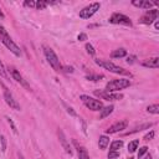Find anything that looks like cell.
<instances>
[{
  "label": "cell",
  "mask_w": 159,
  "mask_h": 159,
  "mask_svg": "<svg viewBox=\"0 0 159 159\" xmlns=\"http://www.w3.org/2000/svg\"><path fill=\"white\" fill-rule=\"evenodd\" d=\"M94 62H96V65H98L99 67H102V68H104V70H107V71H109V72H112V73L132 77V73H130L129 71L124 70V68L120 67V66L114 65L113 62H109V61H107V60H99V58H96Z\"/></svg>",
  "instance_id": "obj_1"
},
{
  "label": "cell",
  "mask_w": 159,
  "mask_h": 159,
  "mask_svg": "<svg viewBox=\"0 0 159 159\" xmlns=\"http://www.w3.org/2000/svg\"><path fill=\"white\" fill-rule=\"evenodd\" d=\"M43 53H45V57L48 62V65L56 71V72H62V65L57 57V55L55 53V51L48 47V46H43Z\"/></svg>",
  "instance_id": "obj_2"
},
{
  "label": "cell",
  "mask_w": 159,
  "mask_h": 159,
  "mask_svg": "<svg viewBox=\"0 0 159 159\" xmlns=\"http://www.w3.org/2000/svg\"><path fill=\"white\" fill-rule=\"evenodd\" d=\"M132 83L128 78H118V80H112L106 84V89L107 92H117L120 89H124L127 87H129Z\"/></svg>",
  "instance_id": "obj_3"
},
{
  "label": "cell",
  "mask_w": 159,
  "mask_h": 159,
  "mask_svg": "<svg viewBox=\"0 0 159 159\" xmlns=\"http://www.w3.org/2000/svg\"><path fill=\"white\" fill-rule=\"evenodd\" d=\"M80 99L82 101V103L91 111L93 112H97V111H101L103 108V103L99 101V99H96L93 97H89L87 94H81L80 96Z\"/></svg>",
  "instance_id": "obj_4"
},
{
  "label": "cell",
  "mask_w": 159,
  "mask_h": 159,
  "mask_svg": "<svg viewBox=\"0 0 159 159\" xmlns=\"http://www.w3.org/2000/svg\"><path fill=\"white\" fill-rule=\"evenodd\" d=\"M0 40H1V42L5 45V47H6L7 50H10V52H12V53H14L15 56H17V57L21 56V50H20V47L12 41V39H11L10 35H9V32H6L5 35L0 36Z\"/></svg>",
  "instance_id": "obj_5"
},
{
  "label": "cell",
  "mask_w": 159,
  "mask_h": 159,
  "mask_svg": "<svg viewBox=\"0 0 159 159\" xmlns=\"http://www.w3.org/2000/svg\"><path fill=\"white\" fill-rule=\"evenodd\" d=\"M99 7H101V4L99 2H92V4L87 5V6H84L82 10H80V14L78 15H80L81 19H84V20L91 19L99 10Z\"/></svg>",
  "instance_id": "obj_6"
},
{
  "label": "cell",
  "mask_w": 159,
  "mask_h": 159,
  "mask_svg": "<svg viewBox=\"0 0 159 159\" xmlns=\"http://www.w3.org/2000/svg\"><path fill=\"white\" fill-rule=\"evenodd\" d=\"M1 86H2V88H4V98H5V102H6V104L11 108V109H15V111H20L21 109V107H20V104H19V102L15 99V97L12 96V93L10 92V89L6 87V86H4L2 83H1Z\"/></svg>",
  "instance_id": "obj_7"
},
{
  "label": "cell",
  "mask_w": 159,
  "mask_h": 159,
  "mask_svg": "<svg viewBox=\"0 0 159 159\" xmlns=\"http://www.w3.org/2000/svg\"><path fill=\"white\" fill-rule=\"evenodd\" d=\"M111 24H116V25H125V26H132V21L130 19L120 12H113L108 20Z\"/></svg>",
  "instance_id": "obj_8"
},
{
  "label": "cell",
  "mask_w": 159,
  "mask_h": 159,
  "mask_svg": "<svg viewBox=\"0 0 159 159\" xmlns=\"http://www.w3.org/2000/svg\"><path fill=\"white\" fill-rule=\"evenodd\" d=\"M6 71L11 75V77H12V80H15L17 83H20L22 87H25L26 89H29L30 91V84L27 83V81L26 80H24V77H22V75L14 67V66H7L6 67Z\"/></svg>",
  "instance_id": "obj_9"
},
{
  "label": "cell",
  "mask_w": 159,
  "mask_h": 159,
  "mask_svg": "<svg viewBox=\"0 0 159 159\" xmlns=\"http://www.w3.org/2000/svg\"><path fill=\"white\" fill-rule=\"evenodd\" d=\"M157 19H158V10L157 9H150V10H147L142 15V17L139 19V22L140 24H144V25H150Z\"/></svg>",
  "instance_id": "obj_10"
},
{
  "label": "cell",
  "mask_w": 159,
  "mask_h": 159,
  "mask_svg": "<svg viewBox=\"0 0 159 159\" xmlns=\"http://www.w3.org/2000/svg\"><path fill=\"white\" fill-rule=\"evenodd\" d=\"M98 97L106 101H119L123 98L122 93H116V92H107V91H96L94 92Z\"/></svg>",
  "instance_id": "obj_11"
},
{
  "label": "cell",
  "mask_w": 159,
  "mask_h": 159,
  "mask_svg": "<svg viewBox=\"0 0 159 159\" xmlns=\"http://www.w3.org/2000/svg\"><path fill=\"white\" fill-rule=\"evenodd\" d=\"M127 127H128V120H125V119L119 120V122H116V123L112 124L108 129H106V134H114V133L122 132V130L125 129Z\"/></svg>",
  "instance_id": "obj_12"
},
{
  "label": "cell",
  "mask_w": 159,
  "mask_h": 159,
  "mask_svg": "<svg viewBox=\"0 0 159 159\" xmlns=\"http://www.w3.org/2000/svg\"><path fill=\"white\" fill-rule=\"evenodd\" d=\"M57 137H58V140H60V143H61L62 148L65 149V152H66L67 154L72 155V154H73V152H72V148H71V145H70V142L67 140V138H66V135H65L63 130H62V129H60V128L57 129Z\"/></svg>",
  "instance_id": "obj_13"
},
{
  "label": "cell",
  "mask_w": 159,
  "mask_h": 159,
  "mask_svg": "<svg viewBox=\"0 0 159 159\" xmlns=\"http://www.w3.org/2000/svg\"><path fill=\"white\" fill-rule=\"evenodd\" d=\"M73 145H75V149L77 150L78 159H91V158H89V154H88V152H87V149H86L83 145L78 144L77 140H73Z\"/></svg>",
  "instance_id": "obj_14"
},
{
  "label": "cell",
  "mask_w": 159,
  "mask_h": 159,
  "mask_svg": "<svg viewBox=\"0 0 159 159\" xmlns=\"http://www.w3.org/2000/svg\"><path fill=\"white\" fill-rule=\"evenodd\" d=\"M132 5L139 9H147V10L153 9V1H149V0H133Z\"/></svg>",
  "instance_id": "obj_15"
},
{
  "label": "cell",
  "mask_w": 159,
  "mask_h": 159,
  "mask_svg": "<svg viewBox=\"0 0 159 159\" xmlns=\"http://www.w3.org/2000/svg\"><path fill=\"white\" fill-rule=\"evenodd\" d=\"M142 65L144 67H148V68H158L159 67V58L158 57H150V58H147L142 62Z\"/></svg>",
  "instance_id": "obj_16"
},
{
  "label": "cell",
  "mask_w": 159,
  "mask_h": 159,
  "mask_svg": "<svg viewBox=\"0 0 159 159\" xmlns=\"http://www.w3.org/2000/svg\"><path fill=\"white\" fill-rule=\"evenodd\" d=\"M153 125V123H144V124H140V125H137V127H134L132 130H128V132H125L123 135H130V134H134V133H138V132H140V130H144V129H149L150 127Z\"/></svg>",
  "instance_id": "obj_17"
},
{
  "label": "cell",
  "mask_w": 159,
  "mask_h": 159,
  "mask_svg": "<svg viewBox=\"0 0 159 159\" xmlns=\"http://www.w3.org/2000/svg\"><path fill=\"white\" fill-rule=\"evenodd\" d=\"M109 144V137L107 134H103V135H99V139H98V147L101 150H104L107 149Z\"/></svg>",
  "instance_id": "obj_18"
},
{
  "label": "cell",
  "mask_w": 159,
  "mask_h": 159,
  "mask_svg": "<svg viewBox=\"0 0 159 159\" xmlns=\"http://www.w3.org/2000/svg\"><path fill=\"white\" fill-rule=\"evenodd\" d=\"M113 109H114V106H113V104L107 106V107H103V108L101 109V113H99V119H104L106 117H108V116L113 112Z\"/></svg>",
  "instance_id": "obj_19"
},
{
  "label": "cell",
  "mask_w": 159,
  "mask_h": 159,
  "mask_svg": "<svg viewBox=\"0 0 159 159\" xmlns=\"http://www.w3.org/2000/svg\"><path fill=\"white\" fill-rule=\"evenodd\" d=\"M125 56H127V50L125 48H118V50H114L111 53L112 58H122V57H125Z\"/></svg>",
  "instance_id": "obj_20"
},
{
  "label": "cell",
  "mask_w": 159,
  "mask_h": 159,
  "mask_svg": "<svg viewBox=\"0 0 159 159\" xmlns=\"http://www.w3.org/2000/svg\"><path fill=\"white\" fill-rule=\"evenodd\" d=\"M123 147V140H113L109 145L111 152H119V149Z\"/></svg>",
  "instance_id": "obj_21"
},
{
  "label": "cell",
  "mask_w": 159,
  "mask_h": 159,
  "mask_svg": "<svg viewBox=\"0 0 159 159\" xmlns=\"http://www.w3.org/2000/svg\"><path fill=\"white\" fill-rule=\"evenodd\" d=\"M138 145H139V140L138 139H134V140L129 142L128 143V152L129 153H134L138 149Z\"/></svg>",
  "instance_id": "obj_22"
},
{
  "label": "cell",
  "mask_w": 159,
  "mask_h": 159,
  "mask_svg": "<svg viewBox=\"0 0 159 159\" xmlns=\"http://www.w3.org/2000/svg\"><path fill=\"white\" fill-rule=\"evenodd\" d=\"M147 112L148 113H152V114H158L159 113V104H150L147 107Z\"/></svg>",
  "instance_id": "obj_23"
},
{
  "label": "cell",
  "mask_w": 159,
  "mask_h": 159,
  "mask_svg": "<svg viewBox=\"0 0 159 159\" xmlns=\"http://www.w3.org/2000/svg\"><path fill=\"white\" fill-rule=\"evenodd\" d=\"M47 5H48V2L47 1H43V0H39V1L35 2V7L37 10H43V9L47 7Z\"/></svg>",
  "instance_id": "obj_24"
},
{
  "label": "cell",
  "mask_w": 159,
  "mask_h": 159,
  "mask_svg": "<svg viewBox=\"0 0 159 159\" xmlns=\"http://www.w3.org/2000/svg\"><path fill=\"white\" fill-rule=\"evenodd\" d=\"M101 78H103V75H88V76H86V80L93 81V82L101 81Z\"/></svg>",
  "instance_id": "obj_25"
},
{
  "label": "cell",
  "mask_w": 159,
  "mask_h": 159,
  "mask_svg": "<svg viewBox=\"0 0 159 159\" xmlns=\"http://www.w3.org/2000/svg\"><path fill=\"white\" fill-rule=\"evenodd\" d=\"M5 118H6V120H7V123H9V125L11 127V130H12V133H14V134H17V127L15 125V123H14V120H12V119H11L10 117H7V116H6Z\"/></svg>",
  "instance_id": "obj_26"
},
{
  "label": "cell",
  "mask_w": 159,
  "mask_h": 159,
  "mask_svg": "<svg viewBox=\"0 0 159 159\" xmlns=\"http://www.w3.org/2000/svg\"><path fill=\"white\" fill-rule=\"evenodd\" d=\"M62 104H63V107L66 108V112H67V113H70V114H71L72 117H76V116H77V113H76V111H75V109H73V108H72L71 106H68V104H66L65 102H62Z\"/></svg>",
  "instance_id": "obj_27"
},
{
  "label": "cell",
  "mask_w": 159,
  "mask_h": 159,
  "mask_svg": "<svg viewBox=\"0 0 159 159\" xmlns=\"http://www.w3.org/2000/svg\"><path fill=\"white\" fill-rule=\"evenodd\" d=\"M0 76L4 77V78H7V71H6V67H5V65L2 63L1 60H0Z\"/></svg>",
  "instance_id": "obj_28"
},
{
  "label": "cell",
  "mask_w": 159,
  "mask_h": 159,
  "mask_svg": "<svg viewBox=\"0 0 159 159\" xmlns=\"http://www.w3.org/2000/svg\"><path fill=\"white\" fill-rule=\"evenodd\" d=\"M86 50H87V53L89 55V56H94V53H96V51H94V47L91 45V43H86Z\"/></svg>",
  "instance_id": "obj_29"
},
{
  "label": "cell",
  "mask_w": 159,
  "mask_h": 159,
  "mask_svg": "<svg viewBox=\"0 0 159 159\" xmlns=\"http://www.w3.org/2000/svg\"><path fill=\"white\" fill-rule=\"evenodd\" d=\"M119 155H120V153L119 152H108V159H116V158H119Z\"/></svg>",
  "instance_id": "obj_30"
},
{
  "label": "cell",
  "mask_w": 159,
  "mask_h": 159,
  "mask_svg": "<svg viewBox=\"0 0 159 159\" xmlns=\"http://www.w3.org/2000/svg\"><path fill=\"white\" fill-rule=\"evenodd\" d=\"M147 152H148V148L145 145L144 147H140L139 150H138V158H142L144 154H147Z\"/></svg>",
  "instance_id": "obj_31"
},
{
  "label": "cell",
  "mask_w": 159,
  "mask_h": 159,
  "mask_svg": "<svg viewBox=\"0 0 159 159\" xmlns=\"http://www.w3.org/2000/svg\"><path fill=\"white\" fill-rule=\"evenodd\" d=\"M35 2L36 1H34V0H26V1H24V6L25 7H35Z\"/></svg>",
  "instance_id": "obj_32"
},
{
  "label": "cell",
  "mask_w": 159,
  "mask_h": 159,
  "mask_svg": "<svg viewBox=\"0 0 159 159\" xmlns=\"http://www.w3.org/2000/svg\"><path fill=\"white\" fill-rule=\"evenodd\" d=\"M0 140H1V150L5 152L6 150V138L4 135H0Z\"/></svg>",
  "instance_id": "obj_33"
},
{
  "label": "cell",
  "mask_w": 159,
  "mask_h": 159,
  "mask_svg": "<svg viewBox=\"0 0 159 159\" xmlns=\"http://www.w3.org/2000/svg\"><path fill=\"white\" fill-rule=\"evenodd\" d=\"M154 130H150L149 133H147L145 135H144V140H152L153 138H154Z\"/></svg>",
  "instance_id": "obj_34"
},
{
  "label": "cell",
  "mask_w": 159,
  "mask_h": 159,
  "mask_svg": "<svg viewBox=\"0 0 159 159\" xmlns=\"http://www.w3.org/2000/svg\"><path fill=\"white\" fill-rule=\"evenodd\" d=\"M62 72H66V73H72L73 72V67L71 66H62Z\"/></svg>",
  "instance_id": "obj_35"
},
{
  "label": "cell",
  "mask_w": 159,
  "mask_h": 159,
  "mask_svg": "<svg viewBox=\"0 0 159 159\" xmlns=\"http://www.w3.org/2000/svg\"><path fill=\"white\" fill-rule=\"evenodd\" d=\"M77 40H78V41H84V40H87V35H86L84 32H81V34L77 36Z\"/></svg>",
  "instance_id": "obj_36"
},
{
  "label": "cell",
  "mask_w": 159,
  "mask_h": 159,
  "mask_svg": "<svg viewBox=\"0 0 159 159\" xmlns=\"http://www.w3.org/2000/svg\"><path fill=\"white\" fill-rule=\"evenodd\" d=\"M134 60H135V56H128V57H127V62H128V63H133Z\"/></svg>",
  "instance_id": "obj_37"
},
{
  "label": "cell",
  "mask_w": 159,
  "mask_h": 159,
  "mask_svg": "<svg viewBox=\"0 0 159 159\" xmlns=\"http://www.w3.org/2000/svg\"><path fill=\"white\" fill-rule=\"evenodd\" d=\"M144 159H152V154H149V153H147V155L144 157Z\"/></svg>",
  "instance_id": "obj_38"
},
{
  "label": "cell",
  "mask_w": 159,
  "mask_h": 159,
  "mask_svg": "<svg viewBox=\"0 0 159 159\" xmlns=\"http://www.w3.org/2000/svg\"><path fill=\"white\" fill-rule=\"evenodd\" d=\"M4 17H5V15H4V12H2V10L0 7V19H4Z\"/></svg>",
  "instance_id": "obj_39"
},
{
  "label": "cell",
  "mask_w": 159,
  "mask_h": 159,
  "mask_svg": "<svg viewBox=\"0 0 159 159\" xmlns=\"http://www.w3.org/2000/svg\"><path fill=\"white\" fill-rule=\"evenodd\" d=\"M154 26H155V29H159V21H158V20H155V24H154Z\"/></svg>",
  "instance_id": "obj_40"
},
{
  "label": "cell",
  "mask_w": 159,
  "mask_h": 159,
  "mask_svg": "<svg viewBox=\"0 0 159 159\" xmlns=\"http://www.w3.org/2000/svg\"><path fill=\"white\" fill-rule=\"evenodd\" d=\"M19 159H25V158H24V157H22L21 154H19Z\"/></svg>",
  "instance_id": "obj_41"
},
{
  "label": "cell",
  "mask_w": 159,
  "mask_h": 159,
  "mask_svg": "<svg viewBox=\"0 0 159 159\" xmlns=\"http://www.w3.org/2000/svg\"><path fill=\"white\" fill-rule=\"evenodd\" d=\"M128 159H134V158H132V157H129V158H128Z\"/></svg>",
  "instance_id": "obj_42"
}]
</instances>
